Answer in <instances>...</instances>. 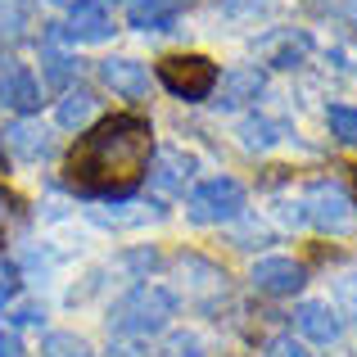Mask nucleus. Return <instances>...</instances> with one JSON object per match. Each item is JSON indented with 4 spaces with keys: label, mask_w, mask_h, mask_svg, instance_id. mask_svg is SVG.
<instances>
[{
    "label": "nucleus",
    "mask_w": 357,
    "mask_h": 357,
    "mask_svg": "<svg viewBox=\"0 0 357 357\" xmlns=\"http://www.w3.org/2000/svg\"><path fill=\"white\" fill-rule=\"evenodd\" d=\"M262 54H267L271 68H298L307 54V36L303 32H271L262 41Z\"/></svg>",
    "instance_id": "nucleus-15"
},
{
    "label": "nucleus",
    "mask_w": 357,
    "mask_h": 357,
    "mask_svg": "<svg viewBox=\"0 0 357 357\" xmlns=\"http://www.w3.org/2000/svg\"><path fill=\"white\" fill-rule=\"evenodd\" d=\"M340 298L349 303V312L357 317V276H349V280H340Z\"/></svg>",
    "instance_id": "nucleus-31"
},
{
    "label": "nucleus",
    "mask_w": 357,
    "mask_h": 357,
    "mask_svg": "<svg viewBox=\"0 0 357 357\" xmlns=\"http://www.w3.org/2000/svg\"><path fill=\"white\" fill-rule=\"evenodd\" d=\"M181 276H195L190 280L195 289H222L227 285V276H222L213 262H204V258H181Z\"/></svg>",
    "instance_id": "nucleus-21"
},
{
    "label": "nucleus",
    "mask_w": 357,
    "mask_h": 357,
    "mask_svg": "<svg viewBox=\"0 0 357 357\" xmlns=\"http://www.w3.org/2000/svg\"><path fill=\"white\" fill-rule=\"evenodd\" d=\"M18 285H23V280H18V267H14L9 258H0V307H5V303H14Z\"/></svg>",
    "instance_id": "nucleus-25"
},
{
    "label": "nucleus",
    "mask_w": 357,
    "mask_h": 357,
    "mask_svg": "<svg viewBox=\"0 0 357 357\" xmlns=\"http://www.w3.org/2000/svg\"><path fill=\"white\" fill-rule=\"evenodd\" d=\"M23 36V9L18 0H0V41H18Z\"/></svg>",
    "instance_id": "nucleus-24"
},
{
    "label": "nucleus",
    "mask_w": 357,
    "mask_h": 357,
    "mask_svg": "<svg viewBox=\"0 0 357 357\" xmlns=\"http://www.w3.org/2000/svg\"><path fill=\"white\" fill-rule=\"evenodd\" d=\"M0 109H9V114H18V118L41 109V82L32 77L27 63H18V59L0 63Z\"/></svg>",
    "instance_id": "nucleus-6"
},
{
    "label": "nucleus",
    "mask_w": 357,
    "mask_h": 357,
    "mask_svg": "<svg viewBox=\"0 0 357 357\" xmlns=\"http://www.w3.org/2000/svg\"><path fill=\"white\" fill-rule=\"evenodd\" d=\"M145 176L158 195H185V181L195 176V158L185 149H158Z\"/></svg>",
    "instance_id": "nucleus-11"
},
{
    "label": "nucleus",
    "mask_w": 357,
    "mask_h": 357,
    "mask_svg": "<svg viewBox=\"0 0 357 357\" xmlns=\"http://www.w3.org/2000/svg\"><path fill=\"white\" fill-rule=\"evenodd\" d=\"M122 262H127L131 271H154V267H158V253H154V249H136V253H127Z\"/></svg>",
    "instance_id": "nucleus-28"
},
{
    "label": "nucleus",
    "mask_w": 357,
    "mask_h": 357,
    "mask_svg": "<svg viewBox=\"0 0 357 357\" xmlns=\"http://www.w3.org/2000/svg\"><path fill=\"white\" fill-rule=\"evenodd\" d=\"M158 82H163L176 100L199 105V100H208L213 91H218V63L204 59V54H167V59L158 63Z\"/></svg>",
    "instance_id": "nucleus-5"
},
{
    "label": "nucleus",
    "mask_w": 357,
    "mask_h": 357,
    "mask_svg": "<svg viewBox=\"0 0 357 357\" xmlns=\"http://www.w3.org/2000/svg\"><path fill=\"white\" fill-rule=\"evenodd\" d=\"M163 357H204V340L195 331H176V335H167Z\"/></svg>",
    "instance_id": "nucleus-23"
},
{
    "label": "nucleus",
    "mask_w": 357,
    "mask_h": 357,
    "mask_svg": "<svg viewBox=\"0 0 357 357\" xmlns=\"http://www.w3.org/2000/svg\"><path fill=\"white\" fill-rule=\"evenodd\" d=\"M109 36H114V18H109V9L100 0L73 5L68 23L59 27V41H109Z\"/></svg>",
    "instance_id": "nucleus-10"
},
{
    "label": "nucleus",
    "mask_w": 357,
    "mask_h": 357,
    "mask_svg": "<svg viewBox=\"0 0 357 357\" xmlns=\"http://www.w3.org/2000/svg\"><path fill=\"white\" fill-rule=\"evenodd\" d=\"M249 280H253L258 294L289 298V294H298V289L307 285V267H303V262H294V258H262V262H253Z\"/></svg>",
    "instance_id": "nucleus-7"
},
{
    "label": "nucleus",
    "mask_w": 357,
    "mask_h": 357,
    "mask_svg": "<svg viewBox=\"0 0 357 357\" xmlns=\"http://www.w3.org/2000/svg\"><path fill=\"white\" fill-rule=\"evenodd\" d=\"M0 357H23V349H18V335L5 331V326H0Z\"/></svg>",
    "instance_id": "nucleus-30"
},
{
    "label": "nucleus",
    "mask_w": 357,
    "mask_h": 357,
    "mask_svg": "<svg viewBox=\"0 0 357 357\" xmlns=\"http://www.w3.org/2000/svg\"><path fill=\"white\" fill-rule=\"evenodd\" d=\"M54 5H82V0H54ZM100 5H105V0H100Z\"/></svg>",
    "instance_id": "nucleus-34"
},
{
    "label": "nucleus",
    "mask_w": 357,
    "mask_h": 357,
    "mask_svg": "<svg viewBox=\"0 0 357 357\" xmlns=\"http://www.w3.org/2000/svg\"><path fill=\"white\" fill-rule=\"evenodd\" d=\"M190 0H127V23L140 32H167Z\"/></svg>",
    "instance_id": "nucleus-13"
},
{
    "label": "nucleus",
    "mask_w": 357,
    "mask_h": 357,
    "mask_svg": "<svg viewBox=\"0 0 357 357\" xmlns=\"http://www.w3.org/2000/svg\"><path fill=\"white\" fill-rule=\"evenodd\" d=\"M0 140H5V149H9L14 158H23V163H41V158L54 154V136L41 127V122H32V118L9 122Z\"/></svg>",
    "instance_id": "nucleus-9"
},
{
    "label": "nucleus",
    "mask_w": 357,
    "mask_h": 357,
    "mask_svg": "<svg viewBox=\"0 0 357 357\" xmlns=\"http://www.w3.org/2000/svg\"><path fill=\"white\" fill-rule=\"evenodd\" d=\"M96 114H100L96 91L68 86V91H63V100H59V109H54V122H59L63 131H82V127H91V118H96Z\"/></svg>",
    "instance_id": "nucleus-14"
},
{
    "label": "nucleus",
    "mask_w": 357,
    "mask_h": 357,
    "mask_svg": "<svg viewBox=\"0 0 357 357\" xmlns=\"http://www.w3.org/2000/svg\"><path fill=\"white\" fill-rule=\"evenodd\" d=\"M14 326H41V307H36V303H23L14 312Z\"/></svg>",
    "instance_id": "nucleus-29"
},
{
    "label": "nucleus",
    "mask_w": 357,
    "mask_h": 357,
    "mask_svg": "<svg viewBox=\"0 0 357 357\" xmlns=\"http://www.w3.org/2000/svg\"><path fill=\"white\" fill-rule=\"evenodd\" d=\"M340 14H344V18H349V23L357 27V0H340Z\"/></svg>",
    "instance_id": "nucleus-32"
},
{
    "label": "nucleus",
    "mask_w": 357,
    "mask_h": 357,
    "mask_svg": "<svg viewBox=\"0 0 357 357\" xmlns=\"http://www.w3.org/2000/svg\"><path fill=\"white\" fill-rule=\"evenodd\" d=\"M149 154H154L149 122L136 114H118V118H105L100 127H91L73 145L63 172H68L73 190L96 195V199H122L149 172Z\"/></svg>",
    "instance_id": "nucleus-1"
},
{
    "label": "nucleus",
    "mask_w": 357,
    "mask_h": 357,
    "mask_svg": "<svg viewBox=\"0 0 357 357\" xmlns=\"http://www.w3.org/2000/svg\"><path fill=\"white\" fill-rule=\"evenodd\" d=\"M294 331L303 335V340H312V344H340L344 321L326 298H307V303L294 307Z\"/></svg>",
    "instance_id": "nucleus-8"
},
{
    "label": "nucleus",
    "mask_w": 357,
    "mask_h": 357,
    "mask_svg": "<svg viewBox=\"0 0 357 357\" xmlns=\"http://www.w3.org/2000/svg\"><path fill=\"white\" fill-rule=\"evenodd\" d=\"M267 357H312V353H307L294 335H276V340L267 344Z\"/></svg>",
    "instance_id": "nucleus-26"
},
{
    "label": "nucleus",
    "mask_w": 357,
    "mask_h": 357,
    "mask_svg": "<svg viewBox=\"0 0 357 357\" xmlns=\"http://www.w3.org/2000/svg\"><path fill=\"white\" fill-rule=\"evenodd\" d=\"M185 218L199 227H222V222L244 218V185L236 176H208L185 195Z\"/></svg>",
    "instance_id": "nucleus-3"
},
{
    "label": "nucleus",
    "mask_w": 357,
    "mask_h": 357,
    "mask_svg": "<svg viewBox=\"0 0 357 357\" xmlns=\"http://www.w3.org/2000/svg\"><path fill=\"white\" fill-rule=\"evenodd\" d=\"M298 204H303V218L326 236H349L357 227V204L340 181H312Z\"/></svg>",
    "instance_id": "nucleus-4"
},
{
    "label": "nucleus",
    "mask_w": 357,
    "mask_h": 357,
    "mask_svg": "<svg viewBox=\"0 0 357 357\" xmlns=\"http://www.w3.org/2000/svg\"><path fill=\"white\" fill-rule=\"evenodd\" d=\"M91 218L100 222V227H140V222H149V218H163V208H154V204H122V213H105V208H96Z\"/></svg>",
    "instance_id": "nucleus-20"
},
{
    "label": "nucleus",
    "mask_w": 357,
    "mask_h": 357,
    "mask_svg": "<svg viewBox=\"0 0 357 357\" xmlns=\"http://www.w3.org/2000/svg\"><path fill=\"white\" fill-rule=\"evenodd\" d=\"M5 222H9V195L0 190V227H5Z\"/></svg>",
    "instance_id": "nucleus-33"
},
{
    "label": "nucleus",
    "mask_w": 357,
    "mask_h": 357,
    "mask_svg": "<svg viewBox=\"0 0 357 357\" xmlns=\"http://www.w3.org/2000/svg\"><path fill=\"white\" fill-rule=\"evenodd\" d=\"M73 73H77V63H73V54H63L59 45L50 41V45L41 50V77H45V86H50V91H68Z\"/></svg>",
    "instance_id": "nucleus-18"
},
{
    "label": "nucleus",
    "mask_w": 357,
    "mask_h": 357,
    "mask_svg": "<svg viewBox=\"0 0 357 357\" xmlns=\"http://www.w3.org/2000/svg\"><path fill=\"white\" fill-rule=\"evenodd\" d=\"M109 357H149V349L140 340H122V335H118V340L109 344Z\"/></svg>",
    "instance_id": "nucleus-27"
},
{
    "label": "nucleus",
    "mask_w": 357,
    "mask_h": 357,
    "mask_svg": "<svg viewBox=\"0 0 357 357\" xmlns=\"http://www.w3.org/2000/svg\"><path fill=\"white\" fill-rule=\"evenodd\" d=\"M262 96V73L258 68H236L231 77H222V100L218 105L222 109H240V105H249V100H258Z\"/></svg>",
    "instance_id": "nucleus-16"
},
{
    "label": "nucleus",
    "mask_w": 357,
    "mask_h": 357,
    "mask_svg": "<svg viewBox=\"0 0 357 357\" xmlns=\"http://www.w3.org/2000/svg\"><path fill=\"white\" fill-rule=\"evenodd\" d=\"M326 122H331L335 140H344V145H357V109H349V105H331V109H326Z\"/></svg>",
    "instance_id": "nucleus-22"
},
{
    "label": "nucleus",
    "mask_w": 357,
    "mask_h": 357,
    "mask_svg": "<svg viewBox=\"0 0 357 357\" xmlns=\"http://www.w3.org/2000/svg\"><path fill=\"white\" fill-rule=\"evenodd\" d=\"M285 140V122H276V118H258V114H249L240 122V145L244 149H253V154H262V149H271V145H280Z\"/></svg>",
    "instance_id": "nucleus-17"
},
{
    "label": "nucleus",
    "mask_w": 357,
    "mask_h": 357,
    "mask_svg": "<svg viewBox=\"0 0 357 357\" xmlns=\"http://www.w3.org/2000/svg\"><path fill=\"white\" fill-rule=\"evenodd\" d=\"M41 357H96L91 353V344L82 340V335H73V331H50L41 340Z\"/></svg>",
    "instance_id": "nucleus-19"
},
{
    "label": "nucleus",
    "mask_w": 357,
    "mask_h": 357,
    "mask_svg": "<svg viewBox=\"0 0 357 357\" xmlns=\"http://www.w3.org/2000/svg\"><path fill=\"white\" fill-rule=\"evenodd\" d=\"M100 77L122 100H145L149 96V68L136 59H100Z\"/></svg>",
    "instance_id": "nucleus-12"
},
{
    "label": "nucleus",
    "mask_w": 357,
    "mask_h": 357,
    "mask_svg": "<svg viewBox=\"0 0 357 357\" xmlns=\"http://www.w3.org/2000/svg\"><path fill=\"white\" fill-rule=\"evenodd\" d=\"M176 317V294L163 285H136L131 294H122L109 312V331L122 340H145V335L167 331Z\"/></svg>",
    "instance_id": "nucleus-2"
}]
</instances>
